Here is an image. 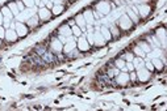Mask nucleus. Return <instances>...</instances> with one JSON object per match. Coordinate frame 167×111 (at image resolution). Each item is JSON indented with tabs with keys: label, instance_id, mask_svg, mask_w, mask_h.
<instances>
[{
	"label": "nucleus",
	"instance_id": "9b49d317",
	"mask_svg": "<svg viewBox=\"0 0 167 111\" xmlns=\"http://www.w3.org/2000/svg\"><path fill=\"white\" fill-rule=\"evenodd\" d=\"M155 37L159 38V43H161V47H162V50L166 48V33H165V29H159L157 30V33H155Z\"/></svg>",
	"mask_w": 167,
	"mask_h": 111
},
{
	"label": "nucleus",
	"instance_id": "72a5a7b5",
	"mask_svg": "<svg viewBox=\"0 0 167 111\" xmlns=\"http://www.w3.org/2000/svg\"><path fill=\"white\" fill-rule=\"evenodd\" d=\"M45 51H46V47H44V46H37V47H36V54H37L38 56L44 55Z\"/></svg>",
	"mask_w": 167,
	"mask_h": 111
},
{
	"label": "nucleus",
	"instance_id": "2f4dec72",
	"mask_svg": "<svg viewBox=\"0 0 167 111\" xmlns=\"http://www.w3.org/2000/svg\"><path fill=\"white\" fill-rule=\"evenodd\" d=\"M11 24H12V20H11V18H8V17L3 18V26H4V29H9Z\"/></svg>",
	"mask_w": 167,
	"mask_h": 111
},
{
	"label": "nucleus",
	"instance_id": "8fccbe9b",
	"mask_svg": "<svg viewBox=\"0 0 167 111\" xmlns=\"http://www.w3.org/2000/svg\"><path fill=\"white\" fill-rule=\"evenodd\" d=\"M1 41H3V39H1V38H0V44H1Z\"/></svg>",
	"mask_w": 167,
	"mask_h": 111
},
{
	"label": "nucleus",
	"instance_id": "f704fd0d",
	"mask_svg": "<svg viewBox=\"0 0 167 111\" xmlns=\"http://www.w3.org/2000/svg\"><path fill=\"white\" fill-rule=\"evenodd\" d=\"M133 58H134V54H132V52H126V54L123 56V59L125 60V62H132Z\"/></svg>",
	"mask_w": 167,
	"mask_h": 111
},
{
	"label": "nucleus",
	"instance_id": "aec40b11",
	"mask_svg": "<svg viewBox=\"0 0 167 111\" xmlns=\"http://www.w3.org/2000/svg\"><path fill=\"white\" fill-rule=\"evenodd\" d=\"M83 17H84V20H86V22L88 25H93V13H92V11H90V9L84 11Z\"/></svg>",
	"mask_w": 167,
	"mask_h": 111
},
{
	"label": "nucleus",
	"instance_id": "a878e982",
	"mask_svg": "<svg viewBox=\"0 0 167 111\" xmlns=\"http://www.w3.org/2000/svg\"><path fill=\"white\" fill-rule=\"evenodd\" d=\"M30 62H33L34 64H38V65H44V64H45V62L42 60V58L38 56L37 54H34L32 58H30Z\"/></svg>",
	"mask_w": 167,
	"mask_h": 111
},
{
	"label": "nucleus",
	"instance_id": "7c9ffc66",
	"mask_svg": "<svg viewBox=\"0 0 167 111\" xmlns=\"http://www.w3.org/2000/svg\"><path fill=\"white\" fill-rule=\"evenodd\" d=\"M109 32H111L112 38H118V37H120V32H118V27L115 26V25H113V26H111Z\"/></svg>",
	"mask_w": 167,
	"mask_h": 111
},
{
	"label": "nucleus",
	"instance_id": "09e8293b",
	"mask_svg": "<svg viewBox=\"0 0 167 111\" xmlns=\"http://www.w3.org/2000/svg\"><path fill=\"white\" fill-rule=\"evenodd\" d=\"M47 1H49V0H41V3H42V5H44V7L46 5V3H47Z\"/></svg>",
	"mask_w": 167,
	"mask_h": 111
},
{
	"label": "nucleus",
	"instance_id": "393cba45",
	"mask_svg": "<svg viewBox=\"0 0 167 111\" xmlns=\"http://www.w3.org/2000/svg\"><path fill=\"white\" fill-rule=\"evenodd\" d=\"M0 11H1V13H3V17H8V18H11V20L15 17V16L12 15V12H11V9L8 8V5L7 7H3Z\"/></svg>",
	"mask_w": 167,
	"mask_h": 111
},
{
	"label": "nucleus",
	"instance_id": "cd10ccee",
	"mask_svg": "<svg viewBox=\"0 0 167 111\" xmlns=\"http://www.w3.org/2000/svg\"><path fill=\"white\" fill-rule=\"evenodd\" d=\"M120 73V69L118 68H111V69H108V72H107V76L109 77V79H113V77H116L117 74Z\"/></svg>",
	"mask_w": 167,
	"mask_h": 111
},
{
	"label": "nucleus",
	"instance_id": "b1692460",
	"mask_svg": "<svg viewBox=\"0 0 167 111\" xmlns=\"http://www.w3.org/2000/svg\"><path fill=\"white\" fill-rule=\"evenodd\" d=\"M138 47H140L141 50H142L145 54H148V52L151 51V47H150V44L149 43H146V42H143V41H141V42H138Z\"/></svg>",
	"mask_w": 167,
	"mask_h": 111
},
{
	"label": "nucleus",
	"instance_id": "7ed1b4c3",
	"mask_svg": "<svg viewBox=\"0 0 167 111\" xmlns=\"http://www.w3.org/2000/svg\"><path fill=\"white\" fill-rule=\"evenodd\" d=\"M118 26H120L123 30H129V29H132L133 22H132V20H130V18L128 17V15L121 16L120 20H118Z\"/></svg>",
	"mask_w": 167,
	"mask_h": 111
},
{
	"label": "nucleus",
	"instance_id": "ea45409f",
	"mask_svg": "<svg viewBox=\"0 0 167 111\" xmlns=\"http://www.w3.org/2000/svg\"><path fill=\"white\" fill-rule=\"evenodd\" d=\"M78 54H79V50L74 48L72 51H70L69 54H67V56H69V58H75V56H78Z\"/></svg>",
	"mask_w": 167,
	"mask_h": 111
},
{
	"label": "nucleus",
	"instance_id": "a211bd4d",
	"mask_svg": "<svg viewBox=\"0 0 167 111\" xmlns=\"http://www.w3.org/2000/svg\"><path fill=\"white\" fill-rule=\"evenodd\" d=\"M132 63H133V65H134V69H140V68H142V67H145V60L141 56H134Z\"/></svg>",
	"mask_w": 167,
	"mask_h": 111
},
{
	"label": "nucleus",
	"instance_id": "c756f323",
	"mask_svg": "<svg viewBox=\"0 0 167 111\" xmlns=\"http://www.w3.org/2000/svg\"><path fill=\"white\" fill-rule=\"evenodd\" d=\"M115 67L121 71V69L125 67V60H124L123 58H118V59H116V60H115Z\"/></svg>",
	"mask_w": 167,
	"mask_h": 111
},
{
	"label": "nucleus",
	"instance_id": "5701e85b",
	"mask_svg": "<svg viewBox=\"0 0 167 111\" xmlns=\"http://www.w3.org/2000/svg\"><path fill=\"white\" fill-rule=\"evenodd\" d=\"M63 9H65V7L62 4H54L53 5V8H52V13L53 15H55V16H58V15H61V13L63 12Z\"/></svg>",
	"mask_w": 167,
	"mask_h": 111
},
{
	"label": "nucleus",
	"instance_id": "49530a36",
	"mask_svg": "<svg viewBox=\"0 0 167 111\" xmlns=\"http://www.w3.org/2000/svg\"><path fill=\"white\" fill-rule=\"evenodd\" d=\"M67 25H69V26H74V25H75V20H70Z\"/></svg>",
	"mask_w": 167,
	"mask_h": 111
},
{
	"label": "nucleus",
	"instance_id": "e433bc0d",
	"mask_svg": "<svg viewBox=\"0 0 167 111\" xmlns=\"http://www.w3.org/2000/svg\"><path fill=\"white\" fill-rule=\"evenodd\" d=\"M86 38H87V41H88V43L91 44H95V42H93V33H86Z\"/></svg>",
	"mask_w": 167,
	"mask_h": 111
},
{
	"label": "nucleus",
	"instance_id": "4468645a",
	"mask_svg": "<svg viewBox=\"0 0 167 111\" xmlns=\"http://www.w3.org/2000/svg\"><path fill=\"white\" fill-rule=\"evenodd\" d=\"M41 58H42V60H44L45 63H54L57 62V56L54 54H53V51H45V54L44 55H41Z\"/></svg>",
	"mask_w": 167,
	"mask_h": 111
},
{
	"label": "nucleus",
	"instance_id": "6e6552de",
	"mask_svg": "<svg viewBox=\"0 0 167 111\" xmlns=\"http://www.w3.org/2000/svg\"><path fill=\"white\" fill-rule=\"evenodd\" d=\"M38 12V18L41 21H47V20H50V17H52V11L50 9H47L46 7H42V8H39V9L37 11Z\"/></svg>",
	"mask_w": 167,
	"mask_h": 111
},
{
	"label": "nucleus",
	"instance_id": "20e7f679",
	"mask_svg": "<svg viewBox=\"0 0 167 111\" xmlns=\"http://www.w3.org/2000/svg\"><path fill=\"white\" fill-rule=\"evenodd\" d=\"M62 50H63V43L58 38H53L50 41V51L55 52V54H59V52H62Z\"/></svg>",
	"mask_w": 167,
	"mask_h": 111
},
{
	"label": "nucleus",
	"instance_id": "58836bf2",
	"mask_svg": "<svg viewBox=\"0 0 167 111\" xmlns=\"http://www.w3.org/2000/svg\"><path fill=\"white\" fill-rule=\"evenodd\" d=\"M16 5H17V8H19V11L20 12H22V11H24V8H25V5H24V3L21 1V0H16Z\"/></svg>",
	"mask_w": 167,
	"mask_h": 111
},
{
	"label": "nucleus",
	"instance_id": "6ab92c4d",
	"mask_svg": "<svg viewBox=\"0 0 167 111\" xmlns=\"http://www.w3.org/2000/svg\"><path fill=\"white\" fill-rule=\"evenodd\" d=\"M27 24H28V26H29V27H36V26H38V24H39V18H38V16L33 15L32 17L28 18V20H27Z\"/></svg>",
	"mask_w": 167,
	"mask_h": 111
},
{
	"label": "nucleus",
	"instance_id": "4c0bfd02",
	"mask_svg": "<svg viewBox=\"0 0 167 111\" xmlns=\"http://www.w3.org/2000/svg\"><path fill=\"white\" fill-rule=\"evenodd\" d=\"M145 68H146V69H149L150 72L154 71V65H153L151 60H146V62H145Z\"/></svg>",
	"mask_w": 167,
	"mask_h": 111
},
{
	"label": "nucleus",
	"instance_id": "de8ad7c7",
	"mask_svg": "<svg viewBox=\"0 0 167 111\" xmlns=\"http://www.w3.org/2000/svg\"><path fill=\"white\" fill-rule=\"evenodd\" d=\"M3 13H1V11H0V25H3Z\"/></svg>",
	"mask_w": 167,
	"mask_h": 111
},
{
	"label": "nucleus",
	"instance_id": "c03bdc74",
	"mask_svg": "<svg viewBox=\"0 0 167 111\" xmlns=\"http://www.w3.org/2000/svg\"><path fill=\"white\" fill-rule=\"evenodd\" d=\"M53 5H54V3H53L52 0H49V1L46 3V5H45V7H46L47 9H52V8H53Z\"/></svg>",
	"mask_w": 167,
	"mask_h": 111
},
{
	"label": "nucleus",
	"instance_id": "0eeeda50",
	"mask_svg": "<svg viewBox=\"0 0 167 111\" xmlns=\"http://www.w3.org/2000/svg\"><path fill=\"white\" fill-rule=\"evenodd\" d=\"M115 81H116V84H117V85L124 86V85H126L130 81V80H129V73H128V72H121L120 71V73L116 76Z\"/></svg>",
	"mask_w": 167,
	"mask_h": 111
},
{
	"label": "nucleus",
	"instance_id": "bb28decb",
	"mask_svg": "<svg viewBox=\"0 0 167 111\" xmlns=\"http://www.w3.org/2000/svg\"><path fill=\"white\" fill-rule=\"evenodd\" d=\"M8 8L11 9V12H12V15L15 16V17L20 13V11H19V8H17V5H16L15 1H13V3H9V4H8Z\"/></svg>",
	"mask_w": 167,
	"mask_h": 111
},
{
	"label": "nucleus",
	"instance_id": "79ce46f5",
	"mask_svg": "<svg viewBox=\"0 0 167 111\" xmlns=\"http://www.w3.org/2000/svg\"><path fill=\"white\" fill-rule=\"evenodd\" d=\"M129 80L130 81H135V80H137V73H135L134 71L129 72Z\"/></svg>",
	"mask_w": 167,
	"mask_h": 111
},
{
	"label": "nucleus",
	"instance_id": "a19ab883",
	"mask_svg": "<svg viewBox=\"0 0 167 111\" xmlns=\"http://www.w3.org/2000/svg\"><path fill=\"white\" fill-rule=\"evenodd\" d=\"M125 67H126V69H128V72L134 71V65H133L132 62H125Z\"/></svg>",
	"mask_w": 167,
	"mask_h": 111
},
{
	"label": "nucleus",
	"instance_id": "f8f14e48",
	"mask_svg": "<svg viewBox=\"0 0 167 111\" xmlns=\"http://www.w3.org/2000/svg\"><path fill=\"white\" fill-rule=\"evenodd\" d=\"M137 12H138V15H140L141 17L146 18L150 15V12H151V8H150V5L143 4V5H140V7L137 8Z\"/></svg>",
	"mask_w": 167,
	"mask_h": 111
},
{
	"label": "nucleus",
	"instance_id": "f257e3e1",
	"mask_svg": "<svg viewBox=\"0 0 167 111\" xmlns=\"http://www.w3.org/2000/svg\"><path fill=\"white\" fill-rule=\"evenodd\" d=\"M135 73H137V80H140L141 82H146L150 80V77H151V72L149 71V69H146L145 67H142V68L140 69H135Z\"/></svg>",
	"mask_w": 167,
	"mask_h": 111
},
{
	"label": "nucleus",
	"instance_id": "4be33fe9",
	"mask_svg": "<svg viewBox=\"0 0 167 111\" xmlns=\"http://www.w3.org/2000/svg\"><path fill=\"white\" fill-rule=\"evenodd\" d=\"M100 33H101V35L104 37V39H105V41H111L112 39L111 32H109V29L107 26H101L100 27Z\"/></svg>",
	"mask_w": 167,
	"mask_h": 111
},
{
	"label": "nucleus",
	"instance_id": "9d476101",
	"mask_svg": "<svg viewBox=\"0 0 167 111\" xmlns=\"http://www.w3.org/2000/svg\"><path fill=\"white\" fill-rule=\"evenodd\" d=\"M17 38H19V35L15 29H11V27L9 29H5V38H4L5 41H8V42H15V41H17Z\"/></svg>",
	"mask_w": 167,
	"mask_h": 111
},
{
	"label": "nucleus",
	"instance_id": "ddd939ff",
	"mask_svg": "<svg viewBox=\"0 0 167 111\" xmlns=\"http://www.w3.org/2000/svg\"><path fill=\"white\" fill-rule=\"evenodd\" d=\"M93 42H95L96 46H104V44H105L107 41L104 39V37L101 35L100 30H96V32L93 33Z\"/></svg>",
	"mask_w": 167,
	"mask_h": 111
},
{
	"label": "nucleus",
	"instance_id": "dca6fc26",
	"mask_svg": "<svg viewBox=\"0 0 167 111\" xmlns=\"http://www.w3.org/2000/svg\"><path fill=\"white\" fill-rule=\"evenodd\" d=\"M58 34L59 35H63V37H70V35H72L71 33V26H69V25H62L61 27L58 29Z\"/></svg>",
	"mask_w": 167,
	"mask_h": 111
},
{
	"label": "nucleus",
	"instance_id": "412c9836",
	"mask_svg": "<svg viewBox=\"0 0 167 111\" xmlns=\"http://www.w3.org/2000/svg\"><path fill=\"white\" fill-rule=\"evenodd\" d=\"M151 63H153V65H154V69H157V71H162L163 67H165V64L162 63V60L158 59V58H153Z\"/></svg>",
	"mask_w": 167,
	"mask_h": 111
},
{
	"label": "nucleus",
	"instance_id": "39448f33",
	"mask_svg": "<svg viewBox=\"0 0 167 111\" xmlns=\"http://www.w3.org/2000/svg\"><path fill=\"white\" fill-rule=\"evenodd\" d=\"M74 48H76V42H75V37H67V42L63 44V50L62 51L65 52V54H69L70 51H72Z\"/></svg>",
	"mask_w": 167,
	"mask_h": 111
},
{
	"label": "nucleus",
	"instance_id": "c85d7f7f",
	"mask_svg": "<svg viewBox=\"0 0 167 111\" xmlns=\"http://www.w3.org/2000/svg\"><path fill=\"white\" fill-rule=\"evenodd\" d=\"M71 33H72V35H74V37H78L79 38L83 32H82V29L78 26V25H74V26H71Z\"/></svg>",
	"mask_w": 167,
	"mask_h": 111
},
{
	"label": "nucleus",
	"instance_id": "2eb2a0df",
	"mask_svg": "<svg viewBox=\"0 0 167 111\" xmlns=\"http://www.w3.org/2000/svg\"><path fill=\"white\" fill-rule=\"evenodd\" d=\"M75 25H78V26L80 27L82 32H86V29H87V22H86V20H84L83 15H78V16L75 17Z\"/></svg>",
	"mask_w": 167,
	"mask_h": 111
},
{
	"label": "nucleus",
	"instance_id": "c9c22d12",
	"mask_svg": "<svg viewBox=\"0 0 167 111\" xmlns=\"http://www.w3.org/2000/svg\"><path fill=\"white\" fill-rule=\"evenodd\" d=\"M22 3H24V5L25 7H28V8H33L34 7V0H21Z\"/></svg>",
	"mask_w": 167,
	"mask_h": 111
},
{
	"label": "nucleus",
	"instance_id": "f3484780",
	"mask_svg": "<svg viewBox=\"0 0 167 111\" xmlns=\"http://www.w3.org/2000/svg\"><path fill=\"white\" fill-rule=\"evenodd\" d=\"M128 17L132 20L133 24H137L138 20H140V17H138V12H137V8L133 7L132 9L128 11Z\"/></svg>",
	"mask_w": 167,
	"mask_h": 111
},
{
	"label": "nucleus",
	"instance_id": "473e14b6",
	"mask_svg": "<svg viewBox=\"0 0 167 111\" xmlns=\"http://www.w3.org/2000/svg\"><path fill=\"white\" fill-rule=\"evenodd\" d=\"M134 54H135V56H141V58H145V55H146L145 52H143L138 46L134 47Z\"/></svg>",
	"mask_w": 167,
	"mask_h": 111
},
{
	"label": "nucleus",
	"instance_id": "423d86ee",
	"mask_svg": "<svg viewBox=\"0 0 167 111\" xmlns=\"http://www.w3.org/2000/svg\"><path fill=\"white\" fill-rule=\"evenodd\" d=\"M109 11H111V4L108 1H100L96 5V12H100L101 16L108 15Z\"/></svg>",
	"mask_w": 167,
	"mask_h": 111
},
{
	"label": "nucleus",
	"instance_id": "37998d69",
	"mask_svg": "<svg viewBox=\"0 0 167 111\" xmlns=\"http://www.w3.org/2000/svg\"><path fill=\"white\" fill-rule=\"evenodd\" d=\"M0 38H1V39L5 38V29H4L3 25H0Z\"/></svg>",
	"mask_w": 167,
	"mask_h": 111
},
{
	"label": "nucleus",
	"instance_id": "f03ea898",
	"mask_svg": "<svg viewBox=\"0 0 167 111\" xmlns=\"http://www.w3.org/2000/svg\"><path fill=\"white\" fill-rule=\"evenodd\" d=\"M90 47H91V44H90L88 41H87L86 34L80 35V37L78 38V42H76V48H78L79 51H88Z\"/></svg>",
	"mask_w": 167,
	"mask_h": 111
},
{
	"label": "nucleus",
	"instance_id": "1a4fd4ad",
	"mask_svg": "<svg viewBox=\"0 0 167 111\" xmlns=\"http://www.w3.org/2000/svg\"><path fill=\"white\" fill-rule=\"evenodd\" d=\"M15 30H16V33H17L19 37H25V35L28 34V26L27 25H24L22 22H16Z\"/></svg>",
	"mask_w": 167,
	"mask_h": 111
},
{
	"label": "nucleus",
	"instance_id": "a18cd8bd",
	"mask_svg": "<svg viewBox=\"0 0 167 111\" xmlns=\"http://www.w3.org/2000/svg\"><path fill=\"white\" fill-rule=\"evenodd\" d=\"M34 5H37V7H39V8L44 7V5H42V3H41V0H34Z\"/></svg>",
	"mask_w": 167,
	"mask_h": 111
}]
</instances>
